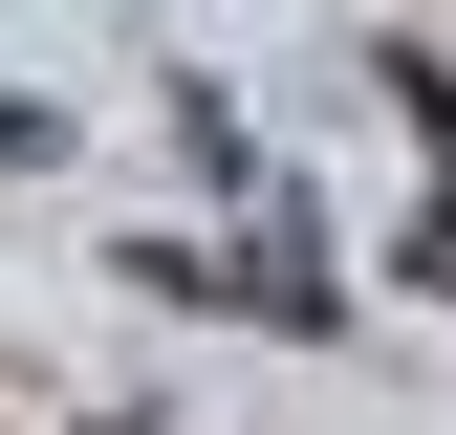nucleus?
Returning a JSON list of instances; mask_svg holds the SVG:
<instances>
[{"label":"nucleus","mask_w":456,"mask_h":435,"mask_svg":"<svg viewBox=\"0 0 456 435\" xmlns=\"http://www.w3.org/2000/svg\"><path fill=\"white\" fill-rule=\"evenodd\" d=\"M44 152H66V109H22V87H0V175H44Z\"/></svg>","instance_id":"nucleus-1"}]
</instances>
